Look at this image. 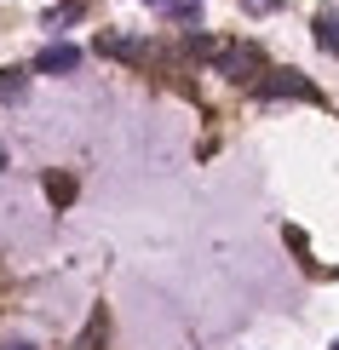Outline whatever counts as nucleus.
I'll use <instances>...</instances> for the list:
<instances>
[{"label": "nucleus", "instance_id": "nucleus-1", "mask_svg": "<svg viewBox=\"0 0 339 350\" xmlns=\"http://www.w3.org/2000/svg\"><path fill=\"white\" fill-rule=\"evenodd\" d=\"M259 98H299V104H322V92L299 75V69H264Z\"/></svg>", "mask_w": 339, "mask_h": 350}, {"label": "nucleus", "instance_id": "nucleus-2", "mask_svg": "<svg viewBox=\"0 0 339 350\" xmlns=\"http://www.w3.org/2000/svg\"><path fill=\"white\" fill-rule=\"evenodd\" d=\"M213 64H218V75H225V81H253V86H259L264 57H259V46H225Z\"/></svg>", "mask_w": 339, "mask_h": 350}, {"label": "nucleus", "instance_id": "nucleus-3", "mask_svg": "<svg viewBox=\"0 0 339 350\" xmlns=\"http://www.w3.org/2000/svg\"><path fill=\"white\" fill-rule=\"evenodd\" d=\"M29 69H35V75H75V69H81V46H69V40H52V46L40 52Z\"/></svg>", "mask_w": 339, "mask_h": 350}, {"label": "nucleus", "instance_id": "nucleus-4", "mask_svg": "<svg viewBox=\"0 0 339 350\" xmlns=\"http://www.w3.org/2000/svg\"><path fill=\"white\" fill-rule=\"evenodd\" d=\"M311 29H316V46L328 52V57H339V12H334V6H322L316 18H311Z\"/></svg>", "mask_w": 339, "mask_h": 350}, {"label": "nucleus", "instance_id": "nucleus-5", "mask_svg": "<svg viewBox=\"0 0 339 350\" xmlns=\"http://www.w3.org/2000/svg\"><path fill=\"white\" fill-rule=\"evenodd\" d=\"M98 52H104V57H127V64H138V57H144V40H127V35H98Z\"/></svg>", "mask_w": 339, "mask_h": 350}, {"label": "nucleus", "instance_id": "nucleus-6", "mask_svg": "<svg viewBox=\"0 0 339 350\" xmlns=\"http://www.w3.org/2000/svg\"><path fill=\"white\" fill-rule=\"evenodd\" d=\"M29 92V69H0V104H18Z\"/></svg>", "mask_w": 339, "mask_h": 350}, {"label": "nucleus", "instance_id": "nucleus-7", "mask_svg": "<svg viewBox=\"0 0 339 350\" xmlns=\"http://www.w3.org/2000/svg\"><path fill=\"white\" fill-rule=\"evenodd\" d=\"M47 196H52V207H69V201H75V178H69V172H47Z\"/></svg>", "mask_w": 339, "mask_h": 350}, {"label": "nucleus", "instance_id": "nucleus-8", "mask_svg": "<svg viewBox=\"0 0 339 350\" xmlns=\"http://www.w3.org/2000/svg\"><path fill=\"white\" fill-rule=\"evenodd\" d=\"M242 6L253 12V18H264V12H276V6H282V0H242Z\"/></svg>", "mask_w": 339, "mask_h": 350}, {"label": "nucleus", "instance_id": "nucleus-9", "mask_svg": "<svg viewBox=\"0 0 339 350\" xmlns=\"http://www.w3.org/2000/svg\"><path fill=\"white\" fill-rule=\"evenodd\" d=\"M0 350H35V345H29V339H6V345H0Z\"/></svg>", "mask_w": 339, "mask_h": 350}, {"label": "nucleus", "instance_id": "nucleus-10", "mask_svg": "<svg viewBox=\"0 0 339 350\" xmlns=\"http://www.w3.org/2000/svg\"><path fill=\"white\" fill-rule=\"evenodd\" d=\"M6 167H12V161H6V150H0V172H6Z\"/></svg>", "mask_w": 339, "mask_h": 350}, {"label": "nucleus", "instance_id": "nucleus-11", "mask_svg": "<svg viewBox=\"0 0 339 350\" xmlns=\"http://www.w3.org/2000/svg\"><path fill=\"white\" fill-rule=\"evenodd\" d=\"M64 6H75V0H64Z\"/></svg>", "mask_w": 339, "mask_h": 350}, {"label": "nucleus", "instance_id": "nucleus-12", "mask_svg": "<svg viewBox=\"0 0 339 350\" xmlns=\"http://www.w3.org/2000/svg\"><path fill=\"white\" fill-rule=\"evenodd\" d=\"M155 6H167V0H155Z\"/></svg>", "mask_w": 339, "mask_h": 350}, {"label": "nucleus", "instance_id": "nucleus-13", "mask_svg": "<svg viewBox=\"0 0 339 350\" xmlns=\"http://www.w3.org/2000/svg\"><path fill=\"white\" fill-rule=\"evenodd\" d=\"M334 350H339V339H334Z\"/></svg>", "mask_w": 339, "mask_h": 350}]
</instances>
